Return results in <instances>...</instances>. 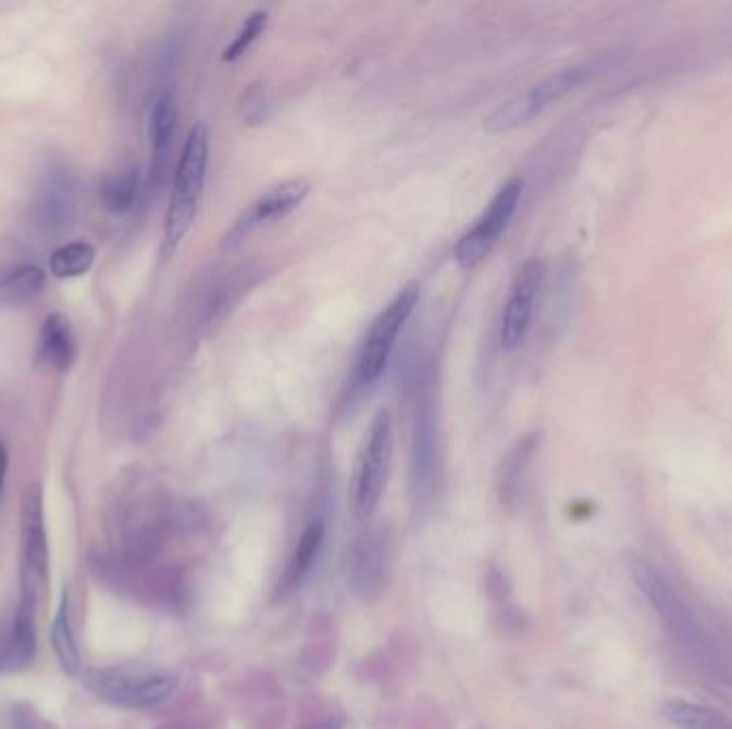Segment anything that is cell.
Wrapping results in <instances>:
<instances>
[{
  "mask_svg": "<svg viewBox=\"0 0 732 729\" xmlns=\"http://www.w3.org/2000/svg\"><path fill=\"white\" fill-rule=\"evenodd\" d=\"M210 156V133L203 123H198L183 143V152L174 172L172 198L165 214V251L172 253L191 231L200 208L206 169Z\"/></svg>",
  "mask_w": 732,
  "mask_h": 729,
  "instance_id": "obj_1",
  "label": "cell"
},
{
  "mask_svg": "<svg viewBox=\"0 0 732 729\" xmlns=\"http://www.w3.org/2000/svg\"><path fill=\"white\" fill-rule=\"evenodd\" d=\"M84 684L101 700L125 708H152L178 687L172 671L152 665H108L84 674Z\"/></svg>",
  "mask_w": 732,
  "mask_h": 729,
  "instance_id": "obj_2",
  "label": "cell"
},
{
  "mask_svg": "<svg viewBox=\"0 0 732 729\" xmlns=\"http://www.w3.org/2000/svg\"><path fill=\"white\" fill-rule=\"evenodd\" d=\"M395 450V422L388 409H380L371 422L367 439L356 461L351 481V510L358 520H369L388 483Z\"/></svg>",
  "mask_w": 732,
  "mask_h": 729,
  "instance_id": "obj_3",
  "label": "cell"
},
{
  "mask_svg": "<svg viewBox=\"0 0 732 729\" xmlns=\"http://www.w3.org/2000/svg\"><path fill=\"white\" fill-rule=\"evenodd\" d=\"M420 300V285L415 280L407 282L393 302L375 317L364 336V342L356 362V381L360 386H373L386 370L388 360L395 351L397 338L409 322L413 309Z\"/></svg>",
  "mask_w": 732,
  "mask_h": 729,
  "instance_id": "obj_4",
  "label": "cell"
},
{
  "mask_svg": "<svg viewBox=\"0 0 732 729\" xmlns=\"http://www.w3.org/2000/svg\"><path fill=\"white\" fill-rule=\"evenodd\" d=\"M592 75V66L576 65L561 68L542 81H537L530 90L508 99L499 108H495L486 121L484 129L488 133H508L521 125H528L535 116H539L546 108L570 95Z\"/></svg>",
  "mask_w": 732,
  "mask_h": 729,
  "instance_id": "obj_5",
  "label": "cell"
},
{
  "mask_svg": "<svg viewBox=\"0 0 732 729\" xmlns=\"http://www.w3.org/2000/svg\"><path fill=\"white\" fill-rule=\"evenodd\" d=\"M50 550L44 523V490L30 483L22 497V601L37 605L48 589Z\"/></svg>",
  "mask_w": 732,
  "mask_h": 729,
  "instance_id": "obj_6",
  "label": "cell"
},
{
  "mask_svg": "<svg viewBox=\"0 0 732 729\" xmlns=\"http://www.w3.org/2000/svg\"><path fill=\"white\" fill-rule=\"evenodd\" d=\"M523 198V180L510 178L484 208L482 216L475 221V225L467 231L455 247V262L463 269H473L482 264L501 236L506 234L510 221L514 218L519 203Z\"/></svg>",
  "mask_w": 732,
  "mask_h": 729,
  "instance_id": "obj_7",
  "label": "cell"
},
{
  "mask_svg": "<svg viewBox=\"0 0 732 729\" xmlns=\"http://www.w3.org/2000/svg\"><path fill=\"white\" fill-rule=\"evenodd\" d=\"M437 475V406L433 377L424 375L413 409V435H411V479L415 497L426 499L433 492Z\"/></svg>",
  "mask_w": 732,
  "mask_h": 729,
  "instance_id": "obj_8",
  "label": "cell"
},
{
  "mask_svg": "<svg viewBox=\"0 0 732 729\" xmlns=\"http://www.w3.org/2000/svg\"><path fill=\"white\" fill-rule=\"evenodd\" d=\"M309 193H311V183L305 178H291V180L270 187L266 193L256 199L249 205V210H245L243 216L234 223V227L225 236L223 247L225 249L236 247L243 240H247V236H251L256 229L285 218L289 212H294L305 199L309 198Z\"/></svg>",
  "mask_w": 732,
  "mask_h": 729,
  "instance_id": "obj_9",
  "label": "cell"
},
{
  "mask_svg": "<svg viewBox=\"0 0 732 729\" xmlns=\"http://www.w3.org/2000/svg\"><path fill=\"white\" fill-rule=\"evenodd\" d=\"M542 280H544V265L537 260L528 262L517 274L501 317V347L506 351L519 349L528 338Z\"/></svg>",
  "mask_w": 732,
  "mask_h": 729,
  "instance_id": "obj_10",
  "label": "cell"
},
{
  "mask_svg": "<svg viewBox=\"0 0 732 729\" xmlns=\"http://www.w3.org/2000/svg\"><path fill=\"white\" fill-rule=\"evenodd\" d=\"M73 216V178L65 167L52 165L46 174L39 201H37V218L39 223L54 231L63 229Z\"/></svg>",
  "mask_w": 732,
  "mask_h": 729,
  "instance_id": "obj_11",
  "label": "cell"
},
{
  "mask_svg": "<svg viewBox=\"0 0 732 729\" xmlns=\"http://www.w3.org/2000/svg\"><path fill=\"white\" fill-rule=\"evenodd\" d=\"M324 541H326V525L322 518H315L305 527L294 545V552L278 582V595H287L296 591L309 578L313 565L318 563L324 550Z\"/></svg>",
  "mask_w": 732,
  "mask_h": 729,
  "instance_id": "obj_12",
  "label": "cell"
},
{
  "mask_svg": "<svg viewBox=\"0 0 732 729\" xmlns=\"http://www.w3.org/2000/svg\"><path fill=\"white\" fill-rule=\"evenodd\" d=\"M176 127H178V103H176V95L172 90H168L157 99V103L150 112V125H148L150 148H152V174L154 176H159L161 169L165 167L170 148L174 143Z\"/></svg>",
  "mask_w": 732,
  "mask_h": 729,
  "instance_id": "obj_13",
  "label": "cell"
},
{
  "mask_svg": "<svg viewBox=\"0 0 732 729\" xmlns=\"http://www.w3.org/2000/svg\"><path fill=\"white\" fill-rule=\"evenodd\" d=\"M39 357L59 373H67L75 360V336L71 322L61 313L46 317L39 334Z\"/></svg>",
  "mask_w": 732,
  "mask_h": 729,
  "instance_id": "obj_14",
  "label": "cell"
},
{
  "mask_svg": "<svg viewBox=\"0 0 732 729\" xmlns=\"http://www.w3.org/2000/svg\"><path fill=\"white\" fill-rule=\"evenodd\" d=\"M46 272L37 265H15L0 269V302L26 304L41 296Z\"/></svg>",
  "mask_w": 732,
  "mask_h": 729,
  "instance_id": "obj_15",
  "label": "cell"
},
{
  "mask_svg": "<svg viewBox=\"0 0 732 729\" xmlns=\"http://www.w3.org/2000/svg\"><path fill=\"white\" fill-rule=\"evenodd\" d=\"M37 651V633H35V605L20 603L13 631L9 644L4 646L2 655L7 659L9 669H22L33 662Z\"/></svg>",
  "mask_w": 732,
  "mask_h": 729,
  "instance_id": "obj_16",
  "label": "cell"
},
{
  "mask_svg": "<svg viewBox=\"0 0 732 729\" xmlns=\"http://www.w3.org/2000/svg\"><path fill=\"white\" fill-rule=\"evenodd\" d=\"M141 172L137 165H127L114 174H110L99 189L101 205L112 214L129 212L139 196Z\"/></svg>",
  "mask_w": 732,
  "mask_h": 729,
  "instance_id": "obj_17",
  "label": "cell"
},
{
  "mask_svg": "<svg viewBox=\"0 0 732 729\" xmlns=\"http://www.w3.org/2000/svg\"><path fill=\"white\" fill-rule=\"evenodd\" d=\"M97 251L88 242H71L57 249L50 257V269L57 278H77L95 264Z\"/></svg>",
  "mask_w": 732,
  "mask_h": 729,
  "instance_id": "obj_18",
  "label": "cell"
},
{
  "mask_svg": "<svg viewBox=\"0 0 732 729\" xmlns=\"http://www.w3.org/2000/svg\"><path fill=\"white\" fill-rule=\"evenodd\" d=\"M52 644H54V651H57V657H59L63 671L75 674L79 669V653H77V644H75V636H73V627H71L67 593L63 595L61 607H59L57 618H54Z\"/></svg>",
  "mask_w": 732,
  "mask_h": 729,
  "instance_id": "obj_19",
  "label": "cell"
},
{
  "mask_svg": "<svg viewBox=\"0 0 732 729\" xmlns=\"http://www.w3.org/2000/svg\"><path fill=\"white\" fill-rule=\"evenodd\" d=\"M662 717L681 729H718V717L694 702L687 700H666L662 702Z\"/></svg>",
  "mask_w": 732,
  "mask_h": 729,
  "instance_id": "obj_20",
  "label": "cell"
},
{
  "mask_svg": "<svg viewBox=\"0 0 732 729\" xmlns=\"http://www.w3.org/2000/svg\"><path fill=\"white\" fill-rule=\"evenodd\" d=\"M266 9H258V11H253V13L245 20V24H243V28L238 30V35L234 37V41L225 48V52H223V61H225V63H234V61H238V59L253 46V41L266 30Z\"/></svg>",
  "mask_w": 732,
  "mask_h": 729,
  "instance_id": "obj_21",
  "label": "cell"
},
{
  "mask_svg": "<svg viewBox=\"0 0 732 729\" xmlns=\"http://www.w3.org/2000/svg\"><path fill=\"white\" fill-rule=\"evenodd\" d=\"M530 452H532V441H521L510 454L508 458L501 464V479H499V486H501V494L504 499H510L512 490H517L519 486V473H523L525 464L530 461Z\"/></svg>",
  "mask_w": 732,
  "mask_h": 729,
  "instance_id": "obj_22",
  "label": "cell"
},
{
  "mask_svg": "<svg viewBox=\"0 0 732 729\" xmlns=\"http://www.w3.org/2000/svg\"><path fill=\"white\" fill-rule=\"evenodd\" d=\"M7 466H9V456H7V450H4V445L0 443V494H2V488H4Z\"/></svg>",
  "mask_w": 732,
  "mask_h": 729,
  "instance_id": "obj_23",
  "label": "cell"
},
{
  "mask_svg": "<svg viewBox=\"0 0 732 729\" xmlns=\"http://www.w3.org/2000/svg\"><path fill=\"white\" fill-rule=\"evenodd\" d=\"M7 669H9V665H7V659H4V655H2V651H0V674L7 671Z\"/></svg>",
  "mask_w": 732,
  "mask_h": 729,
  "instance_id": "obj_24",
  "label": "cell"
}]
</instances>
